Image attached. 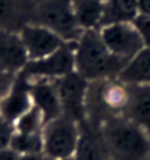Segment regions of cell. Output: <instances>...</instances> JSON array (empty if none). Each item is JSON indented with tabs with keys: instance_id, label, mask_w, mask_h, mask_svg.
Masks as SVG:
<instances>
[{
	"instance_id": "6da1fadb",
	"label": "cell",
	"mask_w": 150,
	"mask_h": 160,
	"mask_svg": "<svg viewBox=\"0 0 150 160\" xmlns=\"http://www.w3.org/2000/svg\"><path fill=\"white\" fill-rule=\"evenodd\" d=\"M127 63L107 49L99 29L84 31L75 43V72L88 82L116 79Z\"/></svg>"
},
{
	"instance_id": "7a4b0ae2",
	"label": "cell",
	"mask_w": 150,
	"mask_h": 160,
	"mask_svg": "<svg viewBox=\"0 0 150 160\" xmlns=\"http://www.w3.org/2000/svg\"><path fill=\"white\" fill-rule=\"evenodd\" d=\"M111 160L150 159V132L125 116L107 119L100 126Z\"/></svg>"
},
{
	"instance_id": "3957f363",
	"label": "cell",
	"mask_w": 150,
	"mask_h": 160,
	"mask_svg": "<svg viewBox=\"0 0 150 160\" xmlns=\"http://www.w3.org/2000/svg\"><path fill=\"white\" fill-rule=\"evenodd\" d=\"M130 102V85L121 79H106L90 82L85 100V121L102 126L103 122L124 116Z\"/></svg>"
},
{
	"instance_id": "277c9868",
	"label": "cell",
	"mask_w": 150,
	"mask_h": 160,
	"mask_svg": "<svg viewBox=\"0 0 150 160\" xmlns=\"http://www.w3.org/2000/svg\"><path fill=\"white\" fill-rule=\"evenodd\" d=\"M31 24L52 29L66 43H77L82 35L72 10V0H46L35 6Z\"/></svg>"
},
{
	"instance_id": "5b68a950",
	"label": "cell",
	"mask_w": 150,
	"mask_h": 160,
	"mask_svg": "<svg viewBox=\"0 0 150 160\" xmlns=\"http://www.w3.org/2000/svg\"><path fill=\"white\" fill-rule=\"evenodd\" d=\"M43 153L54 160L74 157L80 138V125L66 116L54 118L44 123Z\"/></svg>"
},
{
	"instance_id": "8992f818",
	"label": "cell",
	"mask_w": 150,
	"mask_h": 160,
	"mask_svg": "<svg viewBox=\"0 0 150 160\" xmlns=\"http://www.w3.org/2000/svg\"><path fill=\"white\" fill-rule=\"evenodd\" d=\"M72 72H75V43H65L59 50L46 58L29 60L22 69V73L31 81H56Z\"/></svg>"
},
{
	"instance_id": "52a82bcc",
	"label": "cell",
	"mask_w": 150,
	"mask_h": 160,
	"mask_svg": "<svg viewBox=\"0 0 150 160\" xmlns=\"http://www.w3.org/2000/svg\"><path fill=\"white\" fill-rule=\"evenodd\" d=\"M54 84L58 88L63 116L72 119L77 123L85 122V100L90 82L77 72H72L60 79H56Z\"/></svg>"
},
{
	"instance_id": "ba28073f",
	"label": "cell",
	"mask_w": 150,
	"mask_h": 160,
	"mask_svg": "<svg viewBox=\"0 0 150 160\" xmlns=\"http://www.w3.org/2000/svg\"><path fill=\"white\" fill-rule=\"evenodd\" d=\"M102 40L112 53L124 60H131L144 49V43L134 22L107 25L99 29Z\"/></svg>"
},
{
	"instance_id": "9c48e42d",
	"label": "cell",
	"mask_w": 150,
	"mask_h": 160,
	"mask_svg": "<svg viewBox=\"0 0 150 160\" xmlns=\"http://www.w3.org/2000/svg\"><path fill=\"white\" fill-rule=\"evenodd\" d=\"M33 107L31 81L22 72L15 75V79L5 97L0 100V118L15 123L25 112Z\"/></svg>"
},
{
	"instance_id": "30bf717a",
	"label": "cell",
	"mask_w": 150,
	"mask_h": 160,
	"mask_svg": "<svg viewBox=\"0 0 150 160\" xmlns=\"http://www.w3.org/2000/svg\"><path fill=\"white\" fill-rule=\"evenodd\" d=\"M29 60H39L59 50L63 41L56 32L39 24H28L19 31Z\"/></svg>"
},
{
	"instance_id": "8fae6325",
	"label": "cell",
	"mask_w": 150,
	"mask_h": 160,
	"mask_svg": "<svg viewBox=\"0 0 150 160\" xmlns=\"http://www.w3.org/2000/svg\"><path fill=\"white\" fill-rule=\"evenodd\" d=\"M29 62L19 32L0 29V71L18 75Z\"/></svg>"
},
{
	"instance_id": "7c38bea8",
	"label": "cell",
	"mask_w": 150,
	"mask_h": 160,
	"mask_svg": "<svg viewBox=\"0 0 150 160\" xmlns=\"http://www.w3.org/2000/svg\"><path fill=\"white\" fill-rule=\"evenodd\" d=\"M80 125V138L77 150L74 154L75 160H111L106 144L103 140L100 126L90 122H82Z\"/></svg>"
},
{
	"instance_id": "4fadbf2b",
	"label": "cell",
	"mask_w": 150,
	"mask_h": 160,
	"mask_svg": "<svg viewBox=\"0 0 150 160\" xmlns=\"http://www.w3.org/2000/svg\"><path fill=\"white\" fill-rule=\"evenodd\" d=\"M35 6L33 0H0V29L19 32L31 24Z\"/></svg>"
},
{
	"instance_id": "5bb4252c",
	"label": "cell",
	"mask_w": 150,
	"mask_h": 160,
	"mask_svg": "<svg viewBox=\"0 0 150 160\" xmlns=\"http://www.w3.org/2000/svg\"><path fill=\"white\" fill-rule=\"evenodd\" d=\"M31 97H33V106H35L43 113L46 122L62 116L60 100L54 81H47V79L31 81Z\"/></svg>"
},
{
	"instance_id": "9a60e30c",
	"label": "cell",
	"mask_w": 150,
	"mask_h": 160,
	"mask_svg": "<svg viewBox=\"0 0 150 160\" xmlns=\"http://www.w3.org/2000/svg\"><path fill=\"white\" fill-rule=\"evenodd\" d=\"M124 116L150 132V85H130V102Z\"/></svg>"
},
{
	"instance_id": "2e32d148",
	"label": "cell",
	"mask_w": 150,
	"mask_h": 160,
	"mask_svg": "<svg viewBox=\"0 0 150 160\" xmlns=\"http://www.w3.org/2000/svg\"><path fill=\"white\" fill-rule=\"evenodd\" d=\"M137 16H138V0H107L105 2L103 8L100 28L113 24L134 22Z\"/></svg>"
},
{
	"instance_id": "e0dca14e",
	"label": "cell",
	"mask_w": 150,
	"mask_h": 160,
	"mask_svg": "<svg viewBox=\"0 0 150 160\" xmlns=\"http://www.w3.org/2000/svg\"><path fill=\"white\" fill-rule=\"evenodd\" d=\"M118 79L128 85H150V49H143L128 60Z\"/></svg>"
},
{
	"instance_id": "ac0fdd59",
	"label": "cell",
	"mask_w": 150,
	"mask_h": 160,
	"mask_svg": "<svg viewBox=\"0 0 150 160\" xmlns=\"http://www.w3.org/2000/svg\"><path fill=\"white\" fill-rule=\"evenodd\" d=\"M105 3L102 0H72V10L82 31L99 29Z\"/></svg>"
},
{
	"instance_id": "d6986e66",
	"label": "cell",
	"mask_w": 150,
	"mask_h": 160,
	"mask_svg": "<svg viewBox=\"0 0 150 160\" xmlns=\"http://www.w3.org/2000/svg\"><path fill=\"white\" fill-rule=\"evenodd\" d=\"M10 148H13L19 156L40 154L43 153V135L40 134H19L15 132L10 140Z\"/></svg>"
},
{
	"instance_id": "ffe728a7",
	"label": "cell",
	"mask_w": 150,
	"mask_h": 160,
	"mask_svg": "<svg viewBox=\"0 0 150 160\" xmlns=\"http://www.w3.org/2000/svg\"><path fill=\"white\" fill-rule=\"evenodd\" d=\"M44 123L46 121H44L43 113L35 106H33L15 122L13 126L15 132H19V134H40L43 131Z\"/></svg>"
},
{
	"instance_id": "44dd1931",
	"label": "cell",
	"mask_w": 150,
	"mask_h": 160,
	"mask_svg": "<svg viewBox=\"0 0 150 160\" xmlns=\"http://www.w3.org/2000/svg\"><path fill=\"white\" fill-rule=\"evenodd\" d=\"M134 25L137 27L141 38H143L144 47L146 49H150V18L138 15L136 19H134Z\"/></svg>"
},
{
	"instance_id": "7402d4cb",
	"label": "cell",
	"mask_w": 150,
	"mask_h": 160,
	"mask_svg": "<svg viewBox=\"0 0 150 160\" xmlns=\"http://www.w3.org/2000/svg\"><path fill=\"white\" fill-rule=\"evenodd\" d=\"M15 134L13 123L5 121L3 118H0V150L6 148L10 146V140Z\"/></svg>"
},
{
	"instance_id": "603a6c76",
	"label": "cell",
	"mask_w": 150,
	"mask_h": 160,
	"mask_svg": "<svg viewBox=\"0 0 150 160\" xmlns=\"http://www.w3.org/2000/svg\"><path fill=\"white\" fill-rule=\"evenodd\" d=\"M13 79H15V75H10V73H6L3 71H0V100L5 97V94L10 88Z\"/></svg>"
},
{
	"instance_id": "cb8c5ba5",
	"label": "cell",
	"mask_w": 150,
	"mask_h": 160,
	"mask_svg": "<svg viewBox=\"0 0 150 160\" xmlns=\"http://www.w3.org/2000/svg\"><path fill=\"white\" fill-rule=\"evenodd\" d=\"M21 156L10 147H6V148H2L0 150V160H19Z\"/></svg>"
},
{
	"instance_id": "d4e9b609",
	"label": "cell",
	"mask_w": 150,
	"mask_h": 160,
	"mask_svg": "<svg viewBox=\"0 0 150 160\" xmlns=\"http://www.w3.org/2000/svg\"><path fill=\"white\" fill-rule=\"evenodd\" d=\"M138 15L150 18V0H138Z\"/></svg>"
},
{
	"instance_id": "484cf974",
	"label": "cell",
	"mask_w": 150,
	"mask_h": 160,
	"mask_svg": "<svg viewBox=\"0 0 150 160\" xmlns=\"http://www.w3.org/2000/svg\"><path fill=\"white\" fill-rule=\"evenodd\" d=\"M40 160H54V159H52V157H49V156H46L43 153V154H41V157H40Z\"/></svg>"
},
{
	"instance_id": "4316f807",
	"label": "cell",
	"mask_w": 150,
	"mask_h": 160,
	"mask_svg": "<svg viewBox=\"0 0 150 160\" xmlns=\"http://www.w3.org/2000/svg\"><path fill=\"white\" fill-rule=\"evenodd\" d=\"M35 5H40V3H43V2H46V0H33Z\"/></svg>"
},
{
	"instance_id": "83f0119b",
	"label": "cell",
	"mask_w": 150,
	"mask_h": 160,
	"mask_svg": "<svg viewBox=\"0 0 150 160\" xmlns=\"http://www.w3.org/2000/svg\"><path fill=\"white\" fill-rule=\"evenodd\" d=\"M63 160H75L74 157H69V159H63Z\"/></svg>"
},
{
	"instance_id": "f1b7e54d",
	"label": "cell",
	"mask_w": 150,
	"mask_h": 160,
	"mask_svg": "<svg viewBox=\"0 0 150 160\" xmlns=\"http://www.w3.org/2000/svg\"><path fill=\"white\" fill-rule=\"evenodd\" d=\"M102 2H103V3H105V2H107V0H102Z\"/></svg>"
},
{
	"instance_id": "f546056e",
	"label": "cell",
	"mask_w": 150,
	"mask_h": 160,
	"mask_svg": "<svg viewBox=\"0 0 150 160\" xmlns=\"http://www.w3.org/2000/svg\"><path fill=\"white\" fill-rule=\"evenodd\" d=\"M147 160H150V159H147Z\"/></svg>"
}]
</instances>
